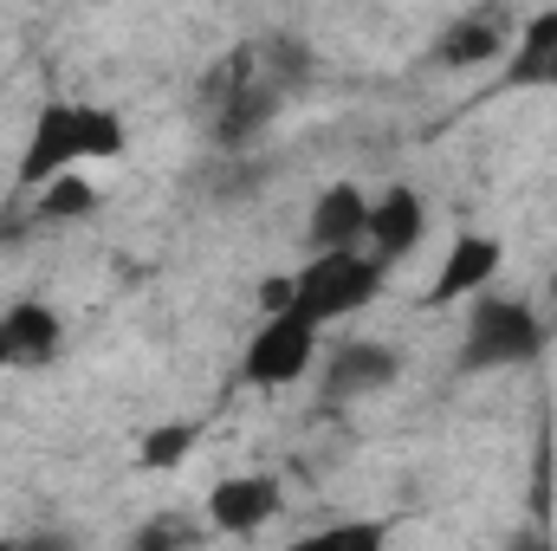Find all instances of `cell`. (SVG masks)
<instances>
[{"mask_svg": "<svg viewBox=\"0 0 557 551\" xmlns=\"http://www.w3.org/2000/svg\"><path fill=\"white\" fill-rule=\"evenodd\" d=\"M311 85V46L298 33H260L247 46H234L208 78H201V124L214 149L247 156L260 131Z\"/></svg>", "mask_w": 557, "mask_h": 551, "instance_id": "6da1fadb", "label": "cell"}, {"mask_svg": "<svg viewBox=\"0 0 557 551\" xmlns=\"http://www.w3.org/2000/svg\"><path fill=\"white\" fill-rule=\"evenodd\" d=\"M131 149V124L111 111V105H91V98H46L26 149H20V169H13V188H46L52 175L65 169H85V162H117Z\"/></svg>", "mask_w": 557, "mask_h": 551, "instance_id": "7a4b0ae2", "label": "cell"}, {"mask_svg": "<svg viewBox=\"0 0 557 551\" xmlns=\"http://www.w3.org/2000/svg\"><path fill=\"white\" fill-rule=\"evenodd\" d=\"M552 311H539L519 292H473L467 298V325H460V377H493V370H525L552 351Z\"/></svg>", "mask_w": 557, "mask_h": 551, "instance_id": "3957f363", "label": "cell"}, {"mask_svg": "<svg viewBox=\"0 0 557 551\" xmlns=\"http://www.w3.org/2000/svg\"><path fill=\"white\" fill-rule=\"evenodd\" d=\"M383 267L363 254V247H324V254H311L298 273H292V305L324 331V325H344V318H357L376 292H383Z\"/></svg>", "mask_w": 557, "mask_h": 551, "instance_id": "277c9868", "label": "cell"}, {"mask_svg": "<svg viewBox=\"0 0 557 551\" xmlns=\"http://www.w3.org/2000/svg\"><path fill=\"white\" fill-rule=\"evenodd\" d=\"M311 364H318V325L298 305H278V311H260V331L240 351V383L285 390V383L311 377Z\"/></svg>", "mask_w": 557, "mask_h": 551, "instance_id": "5b68a950", "label": "cell"}, {"mask_svg": "<svg viewBox=\"0 0 557 551\" xmlns=\"http://www.w3.org/2000/svg\"><path fill=\"white\" fill-rule=\"evenodd\" d=\"M396 377H403V357H396L389 344H376V338H344V344H331V357H324V370H318V396H324V409H344V403H357V396H383Z\"/></svg>", "mask_w": 557, "mask_h": 551, "instance_id": "8992f818", "label": "cell"}, {"mask_svg": "<svg viewBox=\"0 0 557 551\" xmlns=\"http://www.w3.org/2000/svg\"><path fill=\"white\" fill-rule=\"evenodd\" d=\"M421 234H428V201H421L409 182H396V188H383V195H370V228H363V254L383 267V273H396L409 254L421 247Z\"/></svg>", "mask_w": 557, "mask_h": 551, "instance_id": "52a82bcc", "label": "cell"}, {"mask_svg": "<svg viewBox=\"0 0 557 551\" xmlns=\"http://www.w3.org/2000/svg\"><path fill=\"white\" fill-rule=\"evenodd\" d=\"M499 267H506V241H493V234H454L447 241V260H441V273H434V285L421 292V305H460V298H473V292H486L493 279H499Z\"/></svg>", "mask_w": 557, "mask_h": 551, "instance_id": "ba28073f", "label": "cell"}, {"mask_svg": "<svg viewBox=\"0 0 557 551\" xmlns=\"http://www.w3.org/2000/svg\"><path fill=\"white\" fill-rule=\"evenodd\" d=\"M278 506H285V493H278L273 474H227V480L208 487V526L227 532V539H247V532L273 526Z\"/></svg>", "mask_w": 557, "mask_h": 551, "instance_id": "9c48e42d", "label": "cell"}, {"mask_svg": "<svg viewBox=\"0 0 557 551\" xmlns=\"http://www.w3.org/2000/svg\"><path fill=\"white\" fill-rule=\"evenodd\" d=\"M512 52V33L493 20V13H467V20H454L447 33H434V46H428V59L441 65V72H486V65H499Z\"/></svg>", "mask_w": 557, "mask_h": 551, "instance_id": "30bf717a", "label": "cell"}, {"mask_svg": "<svg viewBox=\"0 0 557 551\" xmlns=\"http://www.w3.org/2000/svg\"><path fill=\"white\" fill-rule=\"evenodd\" d=\"M363 228H370V195L357 182H331L318 188L311 215H305V247L324 254V247H363Z\"/></svg>", "mask_w": 557, "mask_h": 551, "instance_id": "8fae6325", "label": "cell"}, {"mask_svg": "<svg viewBox=\"0 0 557 551\" xmlns=\"http://www.w3.org/2000/svg\"><path fill=\"white\" fill-rule=\"evenodd\" d=\"M0 331H7V357L20 370H46L59 357V344H65V318L46 298H13L0 311Z\"/></svg>", "mask_w": 557, "mask_h": 551, "instance_id": "7c38bea8", "label": "cell"}, {"mask_svg": "<svg viewBox=\"0 0 557 551\" xmlns=\"http://www.w3.org/2000/svg\"><path fill=\"white\" fill-rule=\"evenodd\" d=\"M499 85L506 91H557V7L545 13H532L525 26H519V46L499 59Z\"/></svg>", "mask_w": 557, "mask_h": 551, "instance_id": "4fadbf2b", "label": "cell"}, {"mask_svg": "<svg viewBox=\"0 0 557 551\" xmlns=\"http://www.w3.org/2000/svg\"><path fill=\"white\" fill-rule=\"evenodd\" d=\"M98 188L85 182V169H65V175H52L46 188H33V221L39 228H65V221H91L98 215Z\"/></svg>", "mask_w": 557, "mask_h": 551, "instance_id": "5bb4252c", "label": "cell"}, {"mask_svg": "<svg viewBox=\"0 0 557 551\" xmlns=\"http://www.w3.org/2000/svg\"><path fill=\"white\" fill-rule=\"evenodd\" d=\"M195 441H201V421H156L137 441V467L169 474V467H182V461L195 454Z\"/></svg>", "mask_w": 557, "mask_h": 551, "instance_id": "9a60e30c", "label": "cell"}, {"mask_svg": "<svg viewBox=\"0 0 557 551\" xmlns=\"http://www.w3.org/2000/svg\"><path fill=\"white\" fill-rule=\"evenodd\" d=\"M162 546H201V526H188V519L162 513V519H149V526L137 532V551H162Z\"/></svg>", "mask_w": 557, "mask_h": 551, "instance_id": "2e32d148", "label": "cell"}, {"mask_svg": "<svg viewBox=\"0 0 557 551\" xmlns=\"http://www.w3.org/2000/svg\"><path fill=\"white\" fill-rule=\"evenodd\" d=\"M389 532L376 526V519H363V526H350V519H337V526H318L305 546H383Z\"/></svg>", "mask_w": 557, "mask_h": 551, "instance_id": "e0dca14e", "label": "cell"}, {"mask_svg": "<svg viewBox=\"0 0 557 551\" xmlns=\"http://www.w3.org/2000/svg\"><path fill=\"white\" fill-rule=\"evenodd\" d=\"M278 305H292V273H267L260 279V311H278Z\"/></svg>", "mask_w": 557, "mask_h": 551, "instance_id": "ac0fdd59", "label": "cell"}, {"mask_svg": "<svg viewBox=\"0 0 557 551\" xmlns=\"http://www.w3.org/2000/svg\"><path fill=\"white\" fill-rule=\"evenodd\" d=\"M545 298H552V318H557V267H552V285H545Z\"/></svg>", "mask_w": 557, "mask_h": 551, "instance_id": "d6986e66", "label": "cell"}, {"mask_svg": "<svg viewBox=\"0 0 557 551\" xmlns=\"http://www.w3.org/2000/svg\"><path fill=\"white\" fill-rule=\"evenodd\" d=\"M7 364H13V357H7V331H0V370H7Z\"/></svg>", "mask_w": 557, "mask_h": 551, "instance_id": "ffe728a7", "label": "cell"}]
</instances>
